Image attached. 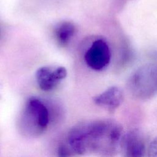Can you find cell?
Returning a JSON list of instances; mask_svg holds the SVG:
<instances>
[{
	"instance_id": "cell-1",
	"label": "cell",
	"mask_w": 157,
	"mask_h": 157,
	"mask_svg": "<svg viewBox=\"0 0 157 157\" xmlns=\"http://www.w3.org/2000/svg\"><path fill=\"white\" fill-rule=\"evenodd\" d=\"M86 145L101 157H113L120 149L123 128L117 121L100 120L83 124Z\"/></svg>"
},
{
	"instance_id": "cell-2",
	"label": "cell",
	"mask_w": 157,
	"mask_h": 157,
	"mask_svg": "<svg viewBox=\"0 0 157 157\" xmlns=\"http://www.w3.org/2000/svg\"><path fill=\"white\" fill-rule=\"evenodd\" d=\"M128 88L140 100H148L157 95V64L148 63L137 69L128 79Z\"/></svg>"
},
{
	"instance_id": "cell-3",
	"label": "cell",
	"mask_w": 157,
	"mask_h": 157,
	"mask_svg": "<svg viewBox=\"0 0 157 157\" xmlns=\"http://www.w3.org/2000/svg\"><path fill=\"white\" fill-rule=\"evenodd\" d=\"M148 146L141 132L132 129L123 134L119 151L122 157H146Z\"/></svg>"
},
{
	"instance_id": "cell-4",
	"label": "cell",
	"mask_w": 157,
	"mask_h": 157,
	"mask_svg": "<svg viewBox=\"0 0 157 157\" xmlns=\"http://www.w3.org/2000/svg\"><path fill=\"white\" fill-rule=\"evenodd\" d=\"M111 53L107 42L102 39H98L93 42L85 54V63L90 68L95 71H101L109 64Z\"/></svg>"
},
{
	"instance_id": "cell-5",
	"label": "cell",
	"mask_w": 157,
	"mask_h": 157,
	"mask_svg": "<svg viewBox=\"0 0 157 157\" xmlns=\"http://www.w3.org/2000/svg\"><path fill=\"white\" fill-rule=\"evenodd\" d=\"M66 75V69L61 66L55 69L48 66H43L39 68L36 73L37 83L40 88L44 91H50L53 89Z\"/></svg>"
},
{
	"instance_id": "cell-6",
	"label": "cell",
	"mask_w": 157,
	"mask_h": 157,
	"mask_svg": "<svg viewBox=\"0 0 157 157\" xmlns=\"http://www.w3.org/2000/svg\"><path fill=\"white\" fill-rule=\"evenodd\" d=\"M123 94L121 90L117 86H111L100 94L93 98L94 102L101 107L113 112L121 104Z\"/></svg>"
},
{
	"instance_id": "cell-7",
	"label": "cell",
	"mask_w": 157,
	"mask_h": 157,
	"mask_svg": "<svg viewBox=\"0 0 157 157\" xmlns=\"http://www.w3.org/2000/svg\"><path fill=\"white\" fill-rule=\"evenodd\" d=\"M26 112L34 117L41 129L46 127L48 122V112L45 105L39 99L31 98L28 101Z\"/></svg>"
},
{
	"instance_id": "cell-8",
	"label": "cell",
	"mask_w": 157,
	"mask_h": 157,
	"mask_svg": "<svg viewBox=\"0 0 157 157\" xmlns=\"http://www.w3.org/2000/svg\"><path fill=\"white\" fill-rule=\"evenodd\" d=\"M68 141L70 147L75 153L82 155L86 151L83 124L71 129L69 134Z\"/></svg>"
},
{
	"instance_id": "cell-9",
	"label": "cell",
	"mask_w": 157,
	"mask_h": 157,
	"mask_svg": "<svg viewBox=\"0 0 157 157\" xmlns=\"http://www.w3.org/2000/svg\"><path fill=\"white\" fill-rule=\"evenodd\" d=\"M75 31L74 25L69 21H65L59 25L56 28V36L59 40L63 44L67 43L70 39L73 36Z\"/></svg>"
},
{
	"instance_id": "cell-10",
	"label": "cell",
	"mask_w": 157,
	"mask_h": 157,
	"mask_svg": "<svg viewBox=\"0 0 157 157\" xmlns=\"http://www.w3.org/2000/svg\"><path fill=\"white\" fill-rule=\"evenodd\" d=\"M148 157H157V136L149 144L147 150Z\"/></svg>"
},
{
	"instance_id": "cell-11",
	"label": "cell",
	"mask_w": 157,
	"mask_h": 157,
	"mask_svg": "<svg viewBox=\"0 0 157 157\" xmlns=\"http://www.w3.org/2000/svg\"><path fill=\"white\" fill-rule=\"evenodd\" d=\"M71 151L64 144H61L58 149V157H71Z\"/></svg>"
},
{
	"instance_id": "cell-12",
	"label": "cell",
	"mask_w": 157,
	"mask_h": 157,
	"mask_svg": "<svg viewBox=\"0 0 157 157\" xmlns=\"http://www.w3.org/2000/svg\"><path fill=\"white\" fill-rule=\"evenodd\" d=\"M154 56L155 57H156V58H157V53H156L155 54V55H154Z\"/></svg>"
},
{
	"instance_id": "cell-13",
	"label": "cell",
	"mask_w": 157,
	"mask_h": 157,
	"mask_svg": "<svg viewBox=\"0 0 157 157\" xmlns=\"http://www.w3.org/2000/svg\"><path fill=\"white\" fill-rule=\"evenodd\" d=\"M1 95H0V99H1Z\"/></svg>"
}]
</instances>
